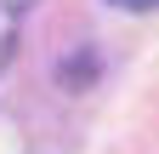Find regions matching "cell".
Segmentation results:
<instances>
[{
  "label": "cell",
  "instance_id": "1",
  "mask_svg": "<svg viewBox=\"0 0 159 154\" xmlns=\"http://www.w3.org/2000/svg\"><path fill=\"white\" fill-rule=\"evenodd\" d=\"M108 6H119V12H148V6H159V0H108Z\"/></svg>",
  "mask_w": 159,
  "mask_h": 154
}]
</instances>
